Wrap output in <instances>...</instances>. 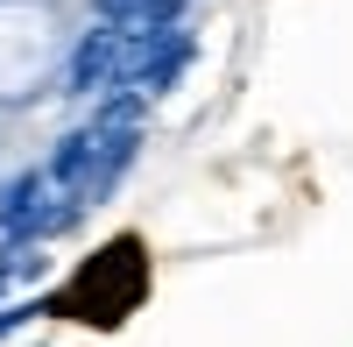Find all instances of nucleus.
<instances>
[{
    "label": "nucleus",
    "mask_w": 353,
    "mask_h": 347,
    "mask_svg": "<svg viewBox=\"0 0 353 347\" xmlns=\"http://www.w3.org/2000/svg\"><path fill=\"white\" fill-rule=\"evenodd\" d=\"M121 57H128V36L113 21H99V28H85L78 36V50H71V93H99V85H121Z\"/></svg>",
    "instance_id": "3"
},
{
    "label": "nucleus",
    "mask_w": 353,
    "mask_h": 347,
    "mask_svg": "<svg viewBox=\"0 0 353 347\" xmlns=\"http://www.w3.org/2000/svg\"><path fill=\"white\" fill-rule=\"evenodd\" d=\"M78 220V198L50 178V170H21L14 185H0V234L8 241H36Z\"/></svg>",
    "instance_id": "2"
},
{
    "label": "nucleus",
    "mask_w": 353,
    "mask_h": 347,
    "mask_svg": "<svg viewBox=\"0 0 353 347\" xmlns=\"http://www.w3.org/2000/svg\"><path fill=\"white\" fill-rule=\"evenodd\" d=\"M134 163V128H113V121H92V128H78L57 142V156H50V178L64 185L71 198H99L121 170Z\"/></svg>",
    "instance_id": "1"
},
{
    "label": "nucleus",
    "mask_w": 353,
    "mask_h": 347,
    "mask_svg": "<svg viewBox=\"0 0 353 347\" xmlns=\"http://www.w3.org/2000/svg\"><path fill=\"white\" fill-rule=\"evenodd\" d=\"M43 312H57V298H28V305H8V312H0V340H8V333H21L28 319H43Z\"/></svg>",
    "instance_id": "4"
}]
</instances>
